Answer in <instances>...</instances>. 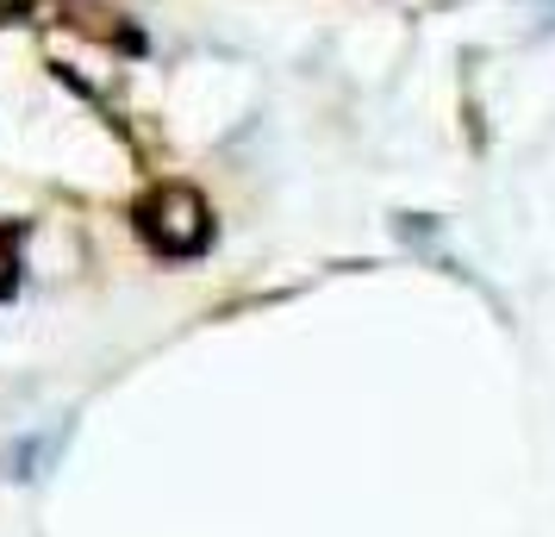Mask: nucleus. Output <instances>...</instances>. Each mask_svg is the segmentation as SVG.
<instances>
[{"label":"nucleus","instance_id":"3","mask_svg":"<svg viewBox=\"0 0 555 537\" xmlns=\"http://www.w3.org/2000/svg\"><path fill=\"white\" fill-rule=\"evenodd\" d=\"M0 7H31V0H0Z\"/></svg>","mask_w":555,"mask_h":537},{"label":"nucleus","instance_id":"1","mask_svg":"<svg viewBox=\"0 0 555 537\" xmlns=\"http://www.w3.org/2000/svg\"><path fill=\"white\" fill-rule=\"evenodd\" d=\"M138 226H144V238L163 256H194L212 238V213H206V201L188 181H163L151 201L138 206Z\"/></svg>","mask_w":555,"mask_h":537},{"label":"nucleus","instance_id":"2","mask_svg":"<svg viewBox=\"0 0 555 537\" xmlns=\"http://www.w3.org/2000/svg\"><path fill=\"white\" fill-rule=\"evenodd\" d=\"M7 287H13V244L0 238V294H7Z\"/></svg>","mask_w":555,"mask_h":537}]
</instances>
